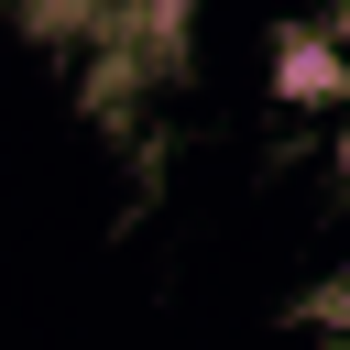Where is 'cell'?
Returning <instances> with one entry per match:
<instances>
[{"label": "cell", "mask_w": 350, "mask_h": 350, "mask_svg": "<svg viewBox=\"0 0 350 350\" xmlns=\"http://www.w3.org/2000/svg\"><path fill=\"white\" fill-rule=\"evenodd\" d=\"M273 88H284V98H306V109L350 98V22H328V33H284V55H273Z\"/></svg>", "instance_id": "6da1fadb"}]
</instances>
